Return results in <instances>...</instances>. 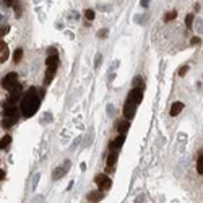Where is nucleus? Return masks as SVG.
I'll return each instance as SVG.
<instances>
[{
	"label": "nucleus",
	"instance_id": "f257e3e1",
	"mask_svg": "<svg viewBox=\"0 0 203 203\" xmlns=\"http://www.w3.org/2000/svg\"><path fill=\"white\" fill-rule=\"evenodd\" d=\"M42 96H44V91H41V94H37V89L36 88H29V91L23 96L21 106H20L23 115H25V117H31V115L36 114L37 107H39V101H41Z\"/></svg>",
	"mask_w": 203,
	"mask_h": 203
},
{
	"label": "nucleus",
	"instance_id": "f03ea898",
	"mask_svg": "<svg viewBox=\"0 0 203 203\" xmlns=\"http://www.w3.org/2000/svg\"><path fill=\"white\" fill-rule=\"evenodd\" d=\"M142 99H143V88H133L129 93L125 106H123V115H125V119H129V120L133 119V115L137 112V107L142 102Z\"/></svg>",
	"mask_w": 203,
	"mask_h": 203
},
{
	"label": "nucleus",
	"instance_id": "7ed1b4c3",
	"mask_svg": "<svg viewBox=\"0 0 203 203\" xmlns=\"http://www.w3.org/2000/svg\"><path fill=\"white\" fill-rule=\"evenodd\" d=\"M3 117L5 119H18V109H16V104L7 101L3 104Z\"/></svg>",
	"mask_w": 203,
	"mask_h": 203
},
{
	"label": "nucleus",
	"instance_id": "20e7f679",
	"mask_svg": "<svg viewBox=\"0 0 203 203\" xmlns=\"http://www.w3.org/2000/svg\"><path fill=\"white\" fill-rule=\"evenodd\" d=\"M16 81H18V75L15 73V72H10V73H7L5 77H3V80H2V86L5 88V89H12L13 86H16Z\"/></svg>",
	"mask_w": 203,
	"mask_h": 203
},
{
	"label": "nucleus",
	"instance_id": "39448f33",
	"mask_svg": "<svg viewBox=\"0 0 203 203\" xmlns=\"http://www.w3.org/2000/svg\"><path fill=\"white\" fill-rule=\"evenodd\" d=\"M46 65H47V68H57V65H58V54L54 47L49 49V55L46 58Z\"/></svg>",
	"mask_w": 203,
	"mask_h": 203
},
{
	"label": "nucleus",
	"instance_id": "423d86ee",
	"mask_svg": "<svg viewBox=\"0 0 203 203\" xmlns=\"http://www.w3.org/2000/svg\"><path fill=\"white\" fill-rule=\"evenodd\" d=\"M94 180H96V184L99 185V188H101V190H109V188H111V185H112V180H111V179H109L106 174L96 175Z\"/></svg>",
	"mask_w": 203,
	"mask_h": 203
},
{
	"label": "nucleus",
	"instance_id": "0eeeda50",
	"mask_svg": "<svg viewBox=\"0 0 203 203\" xmlns=\"http://www.w3.org/2000/svg\"><path fill=\"white\" fill-rule=\"evenodd\" d=\"M21 85H16V86H13L12 89H10V96H8V101L10 102H13V104H15V101L16 99H20V96H21Z\"/></svg>",
	"mask_w": 203,
	"mask_h": 203
},
{
	"label": "nucleus",
	"instance_id": "6e6552de",
	"mask_svg": "<svg viewBox=\"0 0 203 203\" xmlns=\"http://www.w3.org/2000/svg\"><path fill=\"white\" fill-rule=\"evenodd\" d=\"M123 142H125V135H119L114 142L109 143V150H111V151H117L120 146L123 145Z\"/></svg>",
	"mask_w": 203,
	"mask_h": 203
},
{
	"label": "nucleus",
	"instance_id": "1a4fd4ad",
	"mask_svg": "<svg viewBox=\"0 0 203 203\" xmlns=\"http://www.w3.org/2000/svg\"><path fill=\"white\" fill-rule=\"evenodd\" d=\"M67 167H55V169L52 171V179L54 180H58V179H62L65 174H67Z\"/></svg>",
	"mask_w": 203,
	"mask_h": 203
},
{
	"label": "nucleus",
	"instance_id": "9d476101",
	"mask_svg": "<svg viewBox=\"0 0 203 203\" xmlns=\"http://www.w3.org/2000/svg\"><path fill=\"white\" fill-rule=\"evenodd\" d=\"M7 58H8V46H7V42L2 41V46H0V62L3 64Z\"/></svg>",
	"mask_w": 203,
	"mask_h": 203
},
{
	"label": "nucleus",
	"instance_id": "9b49d317",
	"mask_svg": "<svg viewBox=\"0 0 203 203\" xmlns=\"http://www.w3.org/2000/svg\"><path fill=\"white\" fill-rule=\"evenodd\" d=\"M182 109H184V104H182V102L180 101H177V102H174V104H172V107H171V115H179V114H180V111H182Z\"/></svg>",
	"mask_w": 203,
	"mask_h": 203
},
{
	"label": "nucleus",
	"instance_id": "f8f14e48",
	"mask_svg": "<svg viewBox=\"0 0 203 203\" xmlns=\"http://www.w3.org/2000/svg\"><path fill=\"white\" fill-rule=\"evenodd\" d=\"M129 127H130V122H129V120H125V122H120L119 125H117V132H119L120 135H125V132L129 130Z\"/></svg>",
	"mask_w": 203,
	"mask_h": 203
},
{
	"label": "nucleus",
	"instance_id": "ddd939ff",
	"mask_svg": "<svg viewBox=\"0 0 203 203\" xmlns=\"http://www.w3.org/2000/svg\"><path fill=\"white\" fill-rule=\"evenodd\" d=\"M12 143V137L10 135H5L2 138V142H0V146H2V150H5V148H8V145Z\"/></svg>",
	"mask_w": 203,
	"mask_h": 203
},
{
	"label": "nucleus",
	"instance_id": "4468645a",
	"mask_svg": "<svg viewBox=\"0 0 203 203\" xmlns=\"http://www.w3.org/2000/svg\"><path fill=\"white\" fill-rule=\"evenodd\" d=\"M115 161H117V151H111V154L107 156V166H114Z\"/></svg>",
	"mask_w": 203,
	"mask_h": 203
},
{
	"label": "nucleus",
	"instance_id": "2eb2a0df",
	"mask_svg": "<svg viewBox=\"0 0 203 203\" xmlns=\"http://www.w3.org/2000/svg\"><path fill=\"white\" fill-rule=\"evenodd\" d=\"M88 198L91 202H99L102 198V192H96V194H89L88 195Z\"/></svg>",
	"mask_w": 203,
	"mask_h": 203
},
{
	"label": "nucleus",
	"instance_id": "dca6fc26",
	"mask_svg": "<svg viewBox=\"0 0 203 203\" xmlns=\"http://www.w3.org/2000/svg\"><path fill=\"white\" fill-rule=\"evenodd\" d=\"M21 57H23V49H16L15 50V54H13V60L18 64L20 60H21Z\"/></svg>",
	"mask_w": 203,
	"mask_h": 203
},
{
	"label": "nucleus",
	"instance_id": "f3484780",
	"mask_svg": "<svg viewBox=\"0 0 203 203\" xmlns=\"http://www.w3.org/2000/svg\"><path fill=\"white\" fill-rule=\"evenodd\" d=\"M185 25H187L188 29H192V26H194V15H187V16H185Z\"/></svg>",
	"mask_w": 203,
	"mask_h": 203
},
{
	"label": "nucleus",
	"instance_id": "a211bd4d",
	"mask_svg": "<svg viewBox=\"0 0 203 203\" xmlns=\"http://www.w3.org/2000/svg\"><path fill=\"white\" fill-rule=\"evenodd\" d=\"M197 171H198V174H203V154L197 161Z\"/></svg>",
	"mask_w": 203,
	"mask_h": 203
},
{
	"label": "nucleus",
	"instance_id": "6ab92c4d",
	"mask_svg": "<svg viewBox=\"0 0 203 203\" xmlns=\"http://www.w3.org/2000/svg\"><path fill=\"white\" fill-rule=\"evenodd\" d=\"M175 15H177V12H175V10L169 12L166 16H164V21H171V20H174V18H175Z\"/></svg>",
	"mask_w": 203,
	"mask_h": 203
},
{
	"label": "nucleus",
	"instance_id": "aec40b11",
	"mask_svg": "<svg viewBox=\"0 0 203 203\" xmlns=\"http://www.w3.org/2000/svg\"><path fill=\"white\" fill-rule=\"evenodd\" d=\"M85 16H86V20H89V21H91V20H94V12H93L91 8H88L86 12H85Z\"/></svg>",
	"mask_w": 203,
	"mask_h": 203
},
{
	"label": "nucleus",
	"instance_id": "412c9836",
	"mask_svg": "<svg viewBox=\"0 0 203 203\" xmlns=\"http://www.w3.org/2000/svg\"><path fill=\"white\" fill-rule=\"evenodd\" d=\"M16 120H18V119H5V120H3V127H12Z\"/></svg>",
	"mask_w": 203,
	"mask_h": 203
},
{
	"label": "nucleus",
	"instance_id": "4be33fe9",
	"mask_svg": "<svg viewBox=\"0 0 203 203\" xmlns=\"http://www.w3.org/2000/svg\"><path fill=\"white\" fill-rule=\"evenodd\" d=\"M101 62H102V55H101V54H98V55H96V64H94V67L98 68L99 65H101Z\"/></svg>",
	"mask_w": 203,
	"mask_h": 203
},
{
	"label": "nucleus",
	"instance_id": "5701e85b",
	"mask_svg": "<svg viewBox=\"0 0 203 203\" xmlns=\"http://www.w3.org/2000/svg\"><path fill=\"white\" fill-rule=\"evenodd\" d=\"M187 72H188V67H187V65H185V67H182L180 70H179V75H180V77H184V75L187 73Z\"/></svg>",
	"mask_w": 203,
	"mask_h": 203
},
{
	"label": "nucleus",
	"instance_id": "b1692460",
	"mask_svg": "<svg viewBox=\"0 0 203 203\" xmlns=\"http://www.w3.org/2000/svg\"><path fill=\"white\" fill-rule=\"evenodd\" d=\"M37 180H39V174L34 175V180H33V190H36V187H37Z\"/></svg>",
	"mask_w": 203,
	"mask_h": 203
},
{
	"label": "nucleus",
	"instance_id": "393cba45",
	"mask_svg": "<svg viewBox=\"0 0 203 203\" xmlns=\"http://www.w3.org/2000/svg\"><path fill=\"white\" fill-rule=\"evenodd\" d=\"M98 36L99 37H101V39H102V37H106V36H107V29H101V31H99V33H98Z\"/></svg>",
	"mask_w": 203,
	"mask_h": 203
},
{
	"label": "nucleus",
	"instance_id": "a878e982",
	"mask_svg": "<svg viewBox=\"0 0 203 203\" xmlns=\"http://www.w3.org/2000/svg\"><path fill=\"white\" fill-rule=\"evenodd\" d=\"M15 12H16V18H20V15H21V8H20V5H15Z\"/></svg>",
	"mask_w": 203,
	"mask_h": 203
},
{
	"label": "nucleus",
	"instance_id": "bb28decb",
	"mask_svg": "<svg viewBox=\"0 0 203 203\" xmlns=\"http://www.w3.org/2000/svg\"><path fill=\"white\" fill-rule=\"evenodd\" d=\"M190 42H192V44H200V42H202V39H200V37H192Z\"/></svg>",
	"mask_w": 203,
	"mask_h": 203
},
{
	"label": "nucleus",
	"instance_id": "cd10ccee",
	"mask_svg": "<svg viewBox=\"0 0 203 203\" xmlns=\"http://www.w3.org/2000/svg\"><path fill=\"white\" fill-rule=\"evenodd\" d=\"M8 29H10V26H3L2 28V36H5V34L8 33Z\"/></svg>",
	"mask_w": 203,
	"mask_h": 203
},
{
	"label": "nucleus",
	"instance_id": "c85d7f7f",
	"mask_svg": "<svg viewBox=\"0 0 203 203\" xmlns=\"http://www.w3.org/2000/svg\"><path fill=\"white\" fill-rule=\"evenodd\" d=\"M0 179H2V180L5 179V171H3V169H0Z\"/></svg>",
	"mask_w": 203,
	"mask_h": 203
},
{
	"label": "nucleus",
	"instance_id": "c756f323",
	"mask_svg": "<svg viewBox=\"0 0 203 203\" xmlns=\"http://www.w3.org/2000/svg\"><path fill=\"white\" fill-rule=\"evenodd\" d=\"M148 3H150V2H146V0H142V2H140V5H142V7H148Z\"/></svg>",
	"mask_w": 203,
	"mask_h": 203
}]
</instances>
